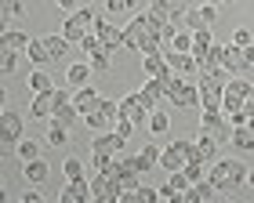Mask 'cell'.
<instances>
[{
    "label": "cell",
    "instance_id": "cell-43",
    "mask_svg": "<svg viewBox=\"0 0 254 203\" xmlns=\"http://www.w3.org/2000/svg\"><path fill=\"white\" fill-rule=\"evenodd\" d=\"M18 156L22 160H37L40 156V142H18Z\"/></svg>",
    "mask_w": 254,
    "mask_h": 203
},
{
    "label": "cell",
    "instance_id": "cell-27",
    "mask_svg": "<svg viewBox=\"0 0 254 203\" xmlns=\"http://www.w3.org/2000/svg\"><path fill=\"white\" fill-rule=\"evenodd\" d=\"M160 152H164V149H156V145H145V149H142V152L134 156L138 171H142V174H145V171H153V167L160 163Z\"/></svg>",
    "mask_w": 254,
    "mask_h": 203
},
{
    "label": "cell",
    "instance_id": "cell-7",
    "mask_svg": "<svg viewBox=\"0 0 254 203\" xmlns=\"http://www.w3.org/2000/svg\"><path fill=\"white\" fill-rule=\"evenodd\" d=\"M127 138L120 131H98V138L91 142V152H102V156H120L124 152Z\"/></svg>",
    "mask_w": 254,
    "mask_h": 203
},
{
    "label": "cell",
    "instance_id": "cell-28",
    "mask_svg": "<svg viewBox=\"0 0 254 203\" xmlns=\"http://www.w3.org/2000/svg\"><path fill=\"white\" fill-rule=\"evenodd\" d=\"M142 69H145V76H160L167 69V54L164 51H156V54H142Z\"/></svg>",
    "mask_w": 254,
    "mask_h": 203
},
{
    "label": "cell",
    "instance_id": "cell-44",
    "mask_svg": "<svg viewBox=\"0 0 254 203\" xmlns=\"http://www.w3.org/2000/svg\"><path fill=\"white\" fill-rule=\"evenodd\" d=\"M200 105L203 109H222V95L218 91H200Z\"/></svg>",
    "mask_w": 254,
    "mask_h": 203
},
{
    "label": "cell",
    "instance_id": "cell-53",
    "mask_svg": "<svg viewBox=\"0 0 254 203\" xmlns=\"http://www.w3.org/2000/svg\"><path fill=\"white\" fill-rule=\"evenodd\" d=\"M207 4H222V0H207Z\"/></svg>",
    "mask_w": 254,
    "mask_h": 203
},
{
    "label": "cell",
    "instance_id": "cell-41",
    "mask_svg": "<svg viewBox=\"0 0 254 203\" xmlns=\"http://www.w3.org/2000/svg\"><path fill=\"white\" fill-rule=\"evenodd\" d=\"M167 51H189V54H192V33H178V37L171 40Z\"/></svg>",
    "mask_w": 254,
    "mask_h": 203
},
{
    "label": "cell",
    "instance_id": "cell-36",
    "mask_svg": "<svg viewBox=\"0 0 254 203\" xmlns=\"http://www.w3.org/2000/svg\"><path fill=\"white\" fill-rule=\"evenodd\" d=\"M222 54H225L222 44H211V48H207V58L200 62V69H222Z\"/></svg>",
    "mask_w": 254,
    "mask_h": 203
},
{
    "label": "cell",
    "instance_id": "cell-10",
    "mask_svg": "<svg viewBox=\"0 0 254 203\" xmlns=\"http://www.w3.org/2000/svg\"><path fill=\"white\" fill-rule=\"evenodd\" d=\"M192 189V182H189V174L186 171H171V178H167V185L160 189V200H182Z\"/></svg>",
    "mask_w": 254,
    "mask_h": 203
},
{
    "label": "cell",
    "instance_id": "cell-2",
    "mask_svg": "<svg viewBox=\"0 0 254 203\" xmlns=\"http://www.w3.org/2000/svg\"><path fill=\"white\" fill-rule=\"evenodd\" d=\"M87 33H95V11H91V7L69 11V18L62 22V37H65L69 44H80Z\"/></svg>",
    "mask_w": 254,
    "mask_h": 203
},
{
    "label": "cell",
    "instance_id": "cell-21",
    "mask_svg": "<svg viewBox=\"0 0 254 203\" xmlns=\"http://www.w3.org/2000/svg\"><path fill=\"white\" fill-rule=\"evenodd\" d=\"M171 102H175V105H178V109H189V105H200V84H186V80H182V87H178V91H175V98H171Z\"/></svg>",
    "mask_w": 254,
    "mask_h": 203
},
{
    "label": "cell",
    "instance_id": "cell-38",
    "mask_svg": "<svg viewBox=\"0 0 254 203\" xmlns=\"http://www.w3.org/2000/svg\"><path fill=\"white\" fill-rule=\"evenodd\" d=\"M0 15L4 18H22L26 7H22V0H0Z\"/></svg>",
    "mask_w": 254,
    "mask_h": 203
},
{
    "label": "cell",
    "instance_id": "cell-3",
    "mask_svg": "<svg viewBox=\"0 0 254 203\" xmlns=\"http://www.w3.org/2000/svg\"><path fill=\"white\" fill-rule=\"evenodd\" d=\"M251 95H254L251 80H244V76H229V84H225V91H222V109H225V112L244 109Z\"/></svg>",
    "mask_w": 254,
    "mask_h": 203
},
{
    "label": "cell",
    "instance_id": "cell-39",
    "mask_svg": "<svg viewBox=\"0 0 254 203\" xmlns=\"http://www.w3.org/2000/svg\"><path fill=\"white\" fill-rule=\"evenodd\" d=\"M65 138H69V127L55 120V123H51V131H48V145H65Z\"/></svg>",
    "mask_w": 254,
    "mask_h": 203
},
{
    "label": "cell",
    "instance_id": "cell-16",
    "mask_svg": "<svg viewBox=\"0 0 254 203\" xmlns=\"http://www.w3.org/2000/svg\"><path fill=\"white\" fill-rule=\"evenodd\" d=\"M160 98H167V95H164V84H160L156 76H149V80H145V87L138 91V102H142V105H145L149 112H153V109L160 105Z\"/></svg>",
    "mask_w": 254,
    "mask_h": 203
},
{
    "label": "cell",
    "instance_id": "cell-32",
    "mask_svg": "<svg viewBox=\"0 0 254 203\" xmlns=\"http://www.w3.org/2000/svg\"><path fill=\"white\" fill-rule=\"evenodd\" d=\"M0 44H4V48L22 51V48H29V37H26L22 29H4V33H0Z\"/></svg>",
    "mask_w": 254,
    "mask_h": 203
},
{
    "label": "cell",
    "instance_id": "cell-33",
    "mask_svg": "<svg viewBox=\"0 0 254 203\" xmlns=\"http://www.w3.org/2000/svg\"><path fill=\"white\" fill-rule=\"evenodd\" d=\"M29 91H33V95H44V91H55V80H51V76H48V73H40V69H33V73H29Z\"/></svg>",
    "mask_w": 254,
    "mask_h": 203
},
{
    "label": "cell",
    "instance_id": "cell-55",
    "mask_svg": "<svg viewBox=\"0 0 254 203\" xmlns=\"http://www.w3.org/2000/svg\"><path fill=\"white\" fill-rule=\"evenodd\" d=\"M222 4H233V0H222Z\"/></svg>",
    "mask_w": 254,
    "mask_h": 203
},
{
    "label": "cell",
    "instance_id": "cell-51",
    "mask_svg": "<svg viewBox=\"0 0 254 203\" xmlns=\"http://www.w3.org/2000/svg\"><path fill=\"white\" fill-rule=\"evenodd\" d=\"M59 7L62 11H76V0H59Z\"/></svg>",
    "mask_w": 254,
    "mask_h": 203
},
{
    "label": "cell",
    "instance_id": "cell-47",
    "mask_svg": "<svg viewBox=\"0 0 254 203\" xmlns=\"http://www.w3.org/2000/svg\"><path fill=\"white\" fill-rule=\"evenodd\" d=\"M106 11H109V15H127L131 4H127V0H106Z\"/></svg>",
    "mask_w": 254,
    "mask_h": 203
},
{
    "label": "cell",
    "instance_id": "cell-42",
    "mask_svg": "<svg viewBox=\"0 0 254 203\" xmlns=\"http://www.w3.org/2000/svg\"><path fill=\"white\" fill-rule=\"evenodd\" d=\"M134 200H138V203H156L160 193H156L153 185H138V189H134Z\"/></svg>",
    "mask_w": 254,
    "mask_h": 203
},
{
    "label": "cell",
    "instance_id": "cell-17",
    "mask_svg": "<svg viewBox=\"0 0 254 203\" xmlns=\"http://www.w3.org/2000/svg\"><path fill=\"white\" fill-rule=\"evenodd\" d=\"M214 193H218V185L211 182V178H200V182H192V189L182 200L186 203H203V200H214Z\"/></svg>",
    "mask_w": 254,
    "mask_h": 203
},
{
    "label": "cell",
    "instance_id": "cell-4",
    "mask_svg": "<svg viewBox=\"0 0 254 203\" xmlns=\"http://www.w3.org/2000/svg\"><path fill=\"white\" fill-rule=\"evenodd\" d=\"M87 127L91 131H113L117 127V120H120V102H109V98H102L98 102V109L95 112H87Z\"/></svg>",
    "mask_w": 254,
    "mask_h": 203
},
{
    "label": "cell",
    "instance_id": "cell-20",
    "mask_svg": "<svg viewBox=\"0 0 254 203\" xmlns=\"http://www.w3.org/2000/svg\"><path fill=\"white\" fill-rule=\"evenodd\" d=\"M22 174L29 178L33 185H40V182H48V174H51V167H48V160H22Z\"/></svg>",
    "mask_w": 254,
    "mask_h": 203
},
{
    "label": "cell",
    "instance_id": "cell-29",
    "mask_svg": "<svg viewBox=\"0 0 254 203\" xmlns=\"http://www.w3.org/2000/svg\"><path fill=\"white\" fill-rule=\"evenodd\" d=\"M233 145L240 152H251L254 149V127H247V123L244 127H233Z\"/></svg>",
    "mask_w": 254,
    "mask_h": 203
},
{
    "label": "cell",
    "instance_id": "cell-46",
    "mask_svg": "<svg viewBox=\"0 0 254 203\" xmlns=\"http://www.w3.org/2000/svg\"><path fill=\"white\" fill-rule=\"evenodd\" d=\"M65 178H69V182L84 178V163H80V160H65Z\"/></svg>",
    "mask_w": 254,
    "mask_h": 203
},
{
    "label": "cell",
    "instance_id": "cell-8",
    "mask_svg": "<svg viewBox=\"0 0 254 203\" xmlns=\"http://www.w3.org/2000/svg\"><path fill=\"white\" fill-rule=\"evenodd\" d=\"M95 33H98V40H102V48L106 51H117V48H124V29L120 26H113L109 18H95Z\"/></svg>",
    "mask_w": 254,
    "mask_h": 203
},
{
    "label": "cell",
    "instance_id": "cell-26",
    "mask_svg": "<svg viewBox=\"0 0 254 203\" xmlns=\"http://www.w3.org/2000/svg\"><path fill=\"white\" fill-rule=\"evenodd\" d=\"M211 44H214L211 29H196V33H192V54H196V62L207 58V48H211Z\"/></svg>",
    "mask_w": 254,
    "mask_h": 203
},
{
    "label": "cell",
    "instance_id": "cell-40",
    "mask_svg": "<svg viewBox=\"0 0 254 203\" xmlns=\"http://www.w3.org/2000/svg\"><path fill=\"white\" fill-rule=\"evenodd\" d=\"M87 62H91V69H95V73H109V51L106 48L95 51V54H87Z\"/></svg>",
    "mask_w": 254,
    "mask_h": 203
},
{
    "label": "cell",
    "instance_id": "cell-49",
    "mask_svg": "<svg viewBox=\"0 0 254 203\" xmlns=\"http://www.w3.org/2000/svg\"><path fill=\"white\" fill-rule=\"evenodd\" d=\"M134 127H138V123H131V120H124V116H120V120H117V127H113V131H120L124 138H131V134H134Z\"/></svg>",
    "mask_w": 254,
    "mask_h": 203
},
{
    "label": "cell",
    "instance_id": "cell-35",
    "mask_svg": "<svg viewBox=\"0 0 254 203\" xmlns=\"http://www.w3.org/2000/svg\"><path fill=\"white\" fill-rule=\"evenodd\" d=\"M149 131H153V134H167L171 131V116L160 112V109H153V112H149Z\"/></svg>",
    "mask_w": 254,
    "mask_h": 203
},
{
    "label": "cell",
    "instance_id": "cell-6",
    "mask_svg": "<svg viewBox=\"0 0 254 203\" xmlns=\"http://www.w3.org/2000/svg\"><path fill=\"white\" fill-rule=\"evenodd\" d=\"M192 149H196V142H175V145H167V149L160 152V167H167V171H182V167L192 160Z\"/></svg>",
    "mask_w": 254,
    "mask_h": 203
},
{
    "label": "cell",
    "instance_id": "cell-5",
    "mask_svg": "<svg viewBox=\"0 0 254 203\" xmlns=\"http://www.w3.org/2000/svg\"><path fill=\"white\" fill-rule=\"evenodd\" d=\"M203 131L207 134H214L218 142H225V138H233V120H229V112L225 109H203Z\"/></svg>",
    "mask_w": 254,
    "mask_h": 203
},
{
    "label": "cell",
    "instance_id": "cell-14",
    "mask_svg": "<svg viewBox=\"0 0 254 203\" xmlns=\"http://www.w3.org/2000/svg\"><path fill=\"white\" fill-rule=\"evenodd\" d=\"M222 69H225V73H247V69H251V62H247V54H244V48H240V44L225 48V54H222Z\"/></svg>",
    "mask_w": 254,
    "mask_h": 203
},
{
    "label": "cell",
    "instance_id": "cell-1",
    "mask_svg": "<svg viewBox=\"0 0 254 203\" xmlns=\"http://www.w3.org/2000/svg\"><path fill=\"white\" fill-rule=\"evenodd\" d=\"M207 178H211L218 189H240L247 182V171H244V163L233 156V160H214L211 171H207Z\"/></svg>",
    "mask_w": 254,
    "mask_h": 203
},
{
    "label": "cell",
    "instance_id": "cell-15",
    "mask_svg": "<svg viewBox=\"0 0 254 203\" xmlns=\"http://www.w3.org/2000/svg\"><path fill=\"white\" fill-rule=\"evenodd\" d=\"M120 116L131 120V123H145L149 120V109L138 102V95H127V98H120Z\"/></svg>",
    "mask_w": 254,
    "mask_h": 203
},
{
    "label": "cell",
    "instance_id": "cell-25",
    "mask_svg": "<svg viewBox=\"0 0 254 203\" xmlns=\"http://www.w3.org/2000/svg\"><path fill=\"white\" fill-rule=\"evenodd\" d=\"M149 7H156V11H167L171 22L178 26V18H182V11L189 7V0H149Z\"/></svg>",
    "mask_w": 254,
    "mask_h": 203
},
{
    "label": "cell",
    "instance_id": "cell-45",
    "mask_svg": "<svg viewBox=\"0 0 254 203\" xmlns=\"http://www.w3.org/2000/svg\"><path fill=\"white\" fill-rule=\"evenodd\" d=\"M80 48H84V54H95V51H102V40H98V33H87V37L80 40Z\"/></svg>",
    "mask_w": 254,
    "mask_h": 203
},
{
    "label": "cell",
    "instance_id": "cell-19",
    "mask_svg": "<svg viewBox=\"0 0 254 203\" xmlns=\"http://www.w3.org/2000/svg\"><path fill=\"white\" fill-rule=\"evenodd\" d=\"M225 84H229L225 69H200V91H218V95H222Z\"/></svg>",
    "mask_w": 254,
    "mask_h": 203
},
{
    "label": "cell",
    "instance_id": "cell-11",
    "mask_svg": "<svg viewBox=\"0 0 254 203\" xmlns=\"http://www.w3.org/2000/svg\"><path fill=\"white\" fill-rule=\"evenodd\" d=\"M164 54H167V65H171L178 76L200 73V62H196V54H189V51H164Z\"/></svg>",
    "mask_w": 254,
    "mask_h": 203
},
{
    "label": "cell",
    "instance_id": "cell-31",
    "mask_svg": "<svg viewBox=\"0 0 254 203\" xmlns=\"http://www.w3.org/2000/svg\"><path fill=\"white\" fill-rule=\"evenodd\" d=\"M65 73H69V84H73V87H87V76L95 69H91V62H76V65H69Z\"/></svg>",
    "mask_w": 254,
    "mask_h": 203
},
{
    "label": "cell",
    "instance_id": "cell-23",
    "mask_svg": "<svg viewBox=\"0 0 254 203\" xmlns=\"http://www.w3.org/2000/svg\"><path fill=\"white\" fill-rule=\"evenodd\" d=\"M55 98H59V87L55 91H44V95H33V116H51L55 112Z\"/></svg>",
    "mask_w": 254,
    "mask_h": 203
},
{
    "label": "cell",
    "instance_id": "cell-48",
    "mask_svg": "<svg viewBox=\"0 0 254 203\" xmlns=\"http://www.w3.org/2000/svg\"><path fill=\"white\" fill-rule=\"evenodd\" d=\"M233 44H240V48H247V44H254L251 29H233Z\"/></svg>",
    "mask_w": 254,
    "mask_h": 203
},
{
    "label": "cell",
    "instance_id": "cell-34",
    "mask_svg": "<svg viewBox=\"0 0 254 203\" xmlns=\"http://www.w3.org/2000/svg\"><path fill=\"white\" fill-rule=\"evenodd\" d=\"M26 54H29L33 65H48V62H51V54H48V48H44V40H29Z\"/></svg>",
    "mask_w": 254,
    "mask_h": 203
},
{
    "label": "cell",
    "instance_id": "cell-18",
    "mask_svg": "<svg viewBox=\"0 0 254 203\" xmlns=\"http://www.w3.org/2000/svg\"><path fill=\"white\" fill-rule=\"evenodd\" d=\"M218 156V138L214 134H200V138H196V149H192V160H200V163H207V160H214Z\"/></svg>",
    "mask_w": 254,
    "mask_h": 203
},
{
    "label": "cell",
    "instance_id": "cell-54",
    "mask_svg": "<svg viewBox=\"0 0 254 203\" xmlns=\"http://www.w3.org/2000/svg\"><path fill=\"white\" fill-rule=\"evenodd\" d=\"M247 127H254V116H251V123H247Z\"/></svg>",
    "mask_w": 254,
    "mask_h": 203
},
{
    "label": "cell",
    "instance_id": "cell-24",
    "mask_svg": "<svg viewBox=\"0 0 254 203\" xmlns=\"http://www.w3.org/2000/svg\"><path fill=\"white\" fill-rule=\"evenodd\" d=\"M182 26H186L189 33H196V29H211V22H207L203 7H186L182 11Z\"/></svg>",
    "mask_w": 254,
    "mask_h": 203
},
{
    "label": "cell",
    "instance_id": "cell-37",
    "mask_svg": "<svg viewBox=\"0 0 254 203\" xmlns=\"http://www.w3.org/2000/svg\"><path fill=\"white\" fill-rule=\"evenodd\" d=\"M15 69H18V51L15 48H4V54H0V73L7 76V73H15Z\"/></svg>",
    "mask_w": 254,
    "mask_h": 203
},
{
    "label": "cell",
    "instance_id": "cell-13",
    "mask_svg": "<svg viewBox=\"0 0 254 203\" xmlns=\"http://www.w3.org/2000/svg\"><path fill=\"white\" fill-rule=\"evenodd\" d=\"M80 116V109H76V102L69 98V95H62L59 91V98H55V112H51V120H59V123H65V127H73V120Z\"/></svg>",
    "mask_w": 254,
    "mask_h": 203
},
{
    "label": "cell",
    "instance_id": "cell-50",
    "mask_svg": "<svg viewBox=\"0 0 254 203\" xmlns=\"http://www.w3.org/2000/svg\"><path fill=\"white\" fill-rule=\"evenodd\" d=\"M22 203H40V193H37V189H29V193L22 196Z\"/></svg>",
    "mask_w": 254,
    "mask_h": 203
},
{
    "label": "cell",
    "instance_id": "cell-52",
    "mask_svg": "<svg viewBox=\"0 0 254 203\" xmlns=\"http://www.w3.org/2000/svg\"><path fill=\"white\" fill-rule=\"evenodd\" d=\"M247 185H254V171H251V174H247Z\"/></svg>",
    "mask_w": 254,
    "mask_h": 203
},
{
    "label": "cell",
    "instance_id": "cell-9",
    "mask_svg": "<svg viewBox=\"0 0 254 203\" xmlns=\"http://www.w3.org/2000/svg\"><path fill=\"white\" fill-rule=\"evenodd\" d=\"M0 142H4V145L22 142V116H18V112H11V109L0 112Z\"/></svg>",
    "mask_w": 254,
    "mask_h": 203
},
{
    "label": "cell",
    "instance_id": "cell-30",
    "mask_svg": "<svg viewBox=\"0 0 254 203\" xmlns=\"http://www.w3.org/2000/svg\"><path fill=\"white\" fill-rule=\"evenodd\" d=\"M44 48H48L51 62H59L62 54H65V48H69V40L62 37V33H51V37H44Z\"/></svg>",
    "mask_w": 254,
    "mask_h": 203
},
{
    "label": "cell",
    "instance_id": "cell-12",
    "mask_svg": "<svg viewBox=\"0 0 254 203\" xmlns=\"http://www.w3.org/2000/svg\"><path fill=\"white\" fill-rule=\"evenodd\" d=\"M62 203H91V182L87 178H76V182H69L62 193H59Z\"/></svg>",
    "mask_w": 254,
    "mask_h": 203
},
{
    "label": "cell",
    "instance_id": "cell-22",
    "mask_svg": "<svg viewBox=\"0 0 254 203\" xmlns=\"http://www.w3.org/2000/svg\"><path fill=\"white\" fill-rule=\"evenodd\" d=\"M73 102H76L80 116H87V112H95V109H98V102H102V95H98V91H91V87H80V91L73 95Z\"/></svg>",
    "mask_w": 254,
    "mask_h": 203
}]
</instances>
